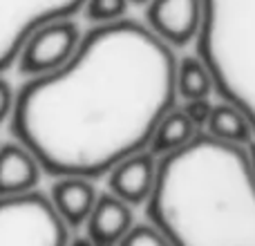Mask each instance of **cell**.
<instances>
[{"instance_id": "277c9868", "label": "cell", "mask_w": 255, "mask_h": 246, "mask_svg": "<svg viewBox=\"0 0 255 246\" xmlns=\"http://www.w3.org/2000/svg\"><path fill=\"white\" fill-rule=\"evenodd\" d=\"M70 229L38 190L0 197V246H67Z\"/></svg>"}, {"instance_id": "d6986e66", "label": "cell", "mask_w": 255, "mask_h": 246, "mask_svg": "<svg viewBox=\"0 0 255 246\" xmlns=\"http://www.w3.org/2000/svg\"><path fill=\"white\" fill-rule=\"evenodd\" d=\"M247 154H249V166H251V175H253V181H255V139L247 145Z\"/></svg>"}, {"instance_id": "2e32d148", "label": "cell", "mask_w": 255, "mask_h": 246, "mask_svg": "<svg viewBox=\"0 0 255 246\" xmlns=\"http://www.w3.org/2000/svg\"><path fill=\"white\" fill-rule=\"evenodd\" d=\"M117 246H170L152 224H134Z\"/></svg>"}, {"instance_id": "8992f818", "label": "cell", "mask_w": 255, "mask_h": 246, "mask_svg": "<svg viewBox=\"0 0 255 246\" xmlns=\"http://www.w3.org/2000/svg\"><path fill=\"white\" fill-rule=\"evenodd\" d=\"M81 38L83 34L72 18L45 22L31 31L20 47V54L16 58L18 72L27 79L52 74L74 56Z\"/></svg>"}, {"instance_id": "ac0fdd59", "label": "cell", "mask_w": 255, "mask_h": 246, "mask_svg": "<svg viewBox=\"0 0 255 246\" xmlns=\"http://www.w3.org/2000/svg\"><path fill=\"white\" fill-rule=\"evenodd\" d=\"M13 97H16L13 88L2 79V74H0V123L9 121V117H11V110H13Z\"/></svg>"}, {"instance_id": "3957f363", "label": "cell", "mask_w": 255, "mask_h": 246, "mask_svg": "<svg viewBox=\"0 0 255 246\" xmlns=\"http://www.w3.org/2000/svg\"><path fill=\"white\" fill-rule=\"evenodd\" d=\"M197 58L222 101L235 106L255 134V0H202Z\"/></svg>"}, {"instance_id": "9c48e42d", "label": "cell", "mask_w": 255, "mask_h": 246, "mask_svg": "<svg viewBox=\"0 0 255 246\" xmlns=\"http://www.w3.org/2000/svg\"><path fill=\"white\" fill-rule=\"evenodd\" d=\"M97 197L99 193L94 188L92 179L58 177L54 181L47 199L67 229H79V226H85L94 204H97Z\"/></svg>"}, {"instance_id": "5bb4252c", "label": "cell", "mask_w": 255, "mask_h": 246, "mask_svg": "<svg viewBox=\"0 0 255 246\" xmlns=\"http://www.w3.org/2000/svg\"><path fill=\"white\" fill-rule=\"evenodd\" d=\"M215 92L213 88L211 72L206 70L197 56L181 58L175 67V94L184 101H197V99H208Z\"/></svg>"}, {"instance_id": "30bf717a", "label": "cell", "mask_w": 255, "mask_h": 246, "mask_svg": "<svg viewBox=\"0 0 255 246\" xmlns=\"http://www.w3.org/2000/svg\"><path fill=\"white\" fill-rule=\"evenodd\" d=\"M43 168L36 157L18 141L0 145V197L34 193Z\"/></svg>"}, {"instance_id": "5b68a950", "label": "cell", "mask_w": 255, "mask_h": 246, "mask_svg": "<svg viewBox=\"0 0 255 246\" xmlns=\"http://www.w3.org/2000/svg\"><path fill=\"white\" fill-rule=\"evenodd\" d=\"M85 0H0V74L16 65L20 47L34 29L49 20L70 18Z\"/></svg>"}, {"instance_id": "4fadbf2b", "label": "cell", "mask_w": 255, "mask_h": 246, "mask_svg": "<svg viewBox=\"0 0 255 246\" xmlns=\"http://www.w3.org/2000/svg\"><path fill=\"white\" fill-rule=\"evenodd\" d=\"M204 134L213 136V139L222 141V143L240 145V148H247L255 136L242 112L226 101L211 108V117H208L206 125H204Z\"/></svg>"}, {"instance_id": "7c38bea8", "label": "cell", "mask_w": 255, "mask_h": 246, "mask_svg": "<svg viewBox=\"0 0 255 246\" xmlns=\"http://www.w3.org/2000/svg\"><path fill=\"white\" fill-rule=\"evenodd\" d=\"M199 132L195 130V125L186 119V115L181 112V108H172L170 112L159 119V123L154 125L152 136L148 143V152L154 159H161L166 154H172L177 150L186 148L190 141L197 136Z\"/></svg>"}, {"instance_id": "52a82bcc", "label": "cell", "mask_w": 255, "mask_h": 246, "mask_svg": "<svg viewBox=\"0 0 255 246\" xmlns=\"http://www.w3.org/2000/svg\"><path fill=\"white\" fill-rule=\"evenodd\" d=\"M202 0H150L145 7L148 29L168 47L195 43L202 29Z\"/></svg>"}, {"instance_id": "7a4b0ae2", "label": "cell", "mask_w": 255, "mask_h": 246, "mask_svg": "<svg viewBox=\"0 0 255 246\" xmlns=\"http://www.w3.org/2000/svg\"><path fill=\"white\" fill-rule=\"evenodd\" d=\"M148 224L170 246H255V181L247 148L199 132L157 159Z\"/></svg>"}, {"instance_id": "44dd1931", "label": "cell", "mask_w": 255, "mask_h": 246, "mask_svg": "<svg viewBox=\"0 0 255 246\" xmlns=\"http://www.w3.org/2000/svg\"><path fill=\"white\" fill-rule=\"evenodd\" d=\"M130 2H134V4H148L150 0H130Z\"/></svg>"}, {"instance_id": "8fae6325", "label": "cell", "mask_w": 255, "mask_h": 246, "mask_svg": "<svg viewBox=\"0 0 255 246\" xmlns=\"http://www.w3.org/2000/svg\"><path fill=\"white\" fill-rule=\"evenodd\" d=\"M88 240L92 246H117L134 226L132 208L115 195H99L88 222Z\"/></svg>"}, {"instance_id": "9a60e30c", "label": "cell", "mask_w": 255, "mask_h": 246, "mask_svg": "<svg viewBox=\"0 0 255 246\" xmlns=\"http://www.w3.org/2000/svg\"><path fill=\"white\" fill-rule=\"evenodd\" d=\"M130 0H85L83 11L85 18L97 25H110V22L124 20Z\"/></svg>"}, {"instance_id": "e0dca14e", "label": "cell", "mask_w": 255, "mask_h": 246, "mask_svg": "<svg viewBox=\"0 0 255 246\" xmlns=\"http://www.w3.org/2000/svg\"><path fill=\"white\" fill-rule=\"evenodd\" d=\"M211 108H213V103L208 99H197V101H184L181 112L195 125V130L204 132V125H206L208 117H211Z\"/></svg>"}, {"instance_id": "ffe728a7", "label": "cell", "mask_w": 255, "mask_h": 246, "mask_svg": "<svg viewBox=\"0 0 255 246\" xmlns=\"http://www.w3.org/2000/svg\"><path fill=\"white\" fill-rule=\"evenodd\" d=\"M67 246H92V242L88 238H76V240H70Z\"/></svg>"}, {"instance_id": "6da1fadb", "label": "cell", "mask_w": 255, "mask_h": 246, "mask_svg": "<svg viewBox=\"0 0 255 246\" xmlns=\"http://www.w3.org/2000/svg\"><path fill=\"white\" fill-rule=\"evenodd\" d=\"M175 67L172 49L148 27L126 18L97 25L63 67L20 85L11 134L47 175L103 177L148 150L175 108Z\"/></svg>"}, {"instance_id": "ba28073f", "label": "cell", "mask_w": 255, "mask_h": 246, "mask_svg": "<svg viewBox=\"0 0 255 246\" xmlns=\"http://www.w3.org/2000/svg\"><path fill=\"white\" fill-rule=\"evenodd\" d=\"M154 175H157V159L148 150L130 154L108 172L110 195H115L130 208L145 204L152 193Z\"/></svg>"}]
</instances>
